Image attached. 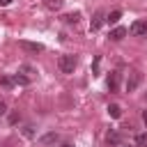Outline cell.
Masks as SVG:
<instances>
[{"label": "cell", "mask_w": 147, "mask_h": 147, "mask_svg": "<svg viewBox=\"0 0 147 147\" xmlns=\"http://www.w3.org/2000/svg\"><path fill=\"white\" fill-rule=\"evenodd\" d=\"M57 69H60L62 74H74V69H76V57H74V55H60V57H57Z\"/></svg>", "instance_id": "1"}, {"label": "cell", "mask_w": 147, "mask_h": 147, "mask_svg": "<svg viewBox=\"0 0 147 147\" xmlns=\"http://www.w3.org/2000/svg\"><path fill=\"white\" fill-rule=\"evenodd\" d=\"M18 46H21L25 53H41V51H44V46H41V44H37V41H25V39H23Z\"/></svg>", "instance_id": "2"}, {"label": "cell", "mask_w": 147, "mask_h": 147, "mask_svg": "<svg viewBox=\"0 0 147 147\" xmlns=\"http://www.w3.org/2000/svg\"><path fill=\"white\" fill-rule=\"evenodd\" d=\"M131 34L136 37H147V21H136L131 25Z\"/></svg>", "instance_id": "3"}, {"label": "cell", "mask_w": 147, "mask_h": 147, "mask_svg": "<svg viewBox=\"0 0 147 147\" xmlns=\"http://www.w3.org/2000/svg\"><path fill=\"white\" fill-rule=\"evenodd\" d=\"M119 80H122L119 71H110V76H108V90L110 92H117L119 90Z\"/></svg>", "instance_id": "4"}, {"label": "cell", "mask_w": 147, "mask_h": 147, "mask_svg": "<svg viewBox=\"0 0 147 147\" xmlns=\"http://www.w3.org/2000/svg\"><path fill=\"white\" fill-rule=\"evenodd\" d=\"M140 80H142V76H140V71H133L131 74V78L126 80V92H133L138 85H140Z\"/></svg>", "instance_id": "5"}, {"label": "cell", "mask_w": 147, "mask_h": 147, "mask_svg": "<svg viewBox=\"0 0 147 147\" xmlns=\"http://www.w3.org/2000/svg\"><path fill=\"white\" fill-rule=\"evenodd\" d=\"M124 37H126V28L119 25V28H113V30H110V39H113V41H119V39H124Z\"/></svg>", "instance_id": "6"}, {"label": "cell", "mask_w": 147, "mask_h": 147, "mask_svg": "<svg viewBox=\"0 0 147 147\" xmlns=\"http://www.w3.org/2000/svg\"><path fill=\"white\" fill-rule=\"evenodd\" d=\"M103 21H106V16H103L101 11H96L94 18H92V23H90V28H92V30H99V28L103 25Z\"/></svg>", "instance_id": "7"}, {"label": "cell", "mask_w": 147, "mask_h": 147, "mask_svg": "<svg viewBox=\"0 0 147 147\" xmlns=\"http://www.w3.org/2000/svg\"><path fill=\"white\" fill-rule=\"evenodd\" d=\"M119 18H122V11H119V9H113V11L108 14V18H106V21H108L110 25H115V23H117Z\"/></svg>", "instance_id": "8"}, {"label": "cell", "mask_w": 147, "mask_h": 147, "mask_svg": "<svg viewBox=\"0 0 147 147\" xmlns=\"http://www.w3.org/2000/svg\"><path fill=\"white\" fill-rule=\"evenodd\" d=\"M39 142L41 145H53V142H57V133H46V136H41Z\"/></svg>", "instance_id": "9"}, {"label": "cell", "mask_w": 147, "mask_h": 147, "mask_svg": "<svg viewBox=\"0 0 147 147\" xmlns=\"http://www.w3.org/2000/svg\"><path fill=\"white\" fill-rule=\"evenodd\" d=\"M44 5H46L48 9H53V11H57V9L64 5V0H44Z\"/></svg>", "instance_id": "10"}, {"label": "cell", "mask_w": 147, "mask_h": 147, "mask_svg": "<svg viewBox=\"0 0 147 147\" xmlns=\"http://www.w3.org/2000/svg\"><path fill=\"white\" fill-rule=\"evenodd\" d=\"M0 85H2L5 90H9V87H14L16 83H14V78H11V76H0Z\"/></svg>", "instance_id": "11"}, {"label": "cell", "mask_w": 147, "mask_h": 147, "mask_svg": "<svg viewBox=\"0 0 147 147\" xmlns=\"http://www.w3.org/2000/svg\"><path fill=\"white\" fill-rule=\"evenodd\" d=\"M108 115H110V117H115V119H117V117H119V115H122V108H119V106H117V103H110V106H108Z\"/></svg>", "instance_id": "12"}, {"label": "cell", "mask_w": 147, "mask_h": 147, "mask_svg": "<svg viewBox=\"0 0 147 147\" xmlns=\"http://www.w3.org/2000/svg\"><path fill=\"white\" fill-rule=\"evenodd\" d=\"M106 142H108V145H119V133H115V131L108 133V136H106Z\"/></svg>", "instance_id": "13"}, {"label": "cell", "mask_w": 147, "mask_h": 147, "mask_svg": "<svg viewBox=\"0 0 147 147\" xmlns=\"http://www.w3.org/2000/svg\"><path fill=\"white\" fill-rule=\"evenodd\" d=\"M14 83H16V85H28V83H30V78H28V76L16 74V76H14Z\"/></svg>", "instance_id": "14"}, {"label": "cell", "mask_w": 147, "mask_h": 147, "mask_svg": "<svg viewBox=\"0 0 147 147\" xmlns=\"http://www.w3.org/2000/svg\"><path fill=\"white\" fill-rule=\"evenodd\" d=\"M18 119H21V113H18V110H14V113H9V124H16Z\"/></svg>", "instance_id": "15"}, {"label": "cell", "mask_w": 147, "mask_h": 147, "mask_svg": "<svg viewBox=\"0 0 147 147\" xmlns=\"http://www.w3.org/2000/svg\"><path fill=\"white\" fill-rule=\"evenodd\" d=\"M136 142H138L140 147H147V133H140V136L136 138Z\"/></svg>", "instance_id": "16"}, {"label": "cell", "mask_w": 147, "mask_h": 147, "mask_svg": "<svg viewBox=\"0 0 147 147\" xmlns=\"http://www.w3.org/2000/svg\"><path fill=\"white\" fill-rule=\"evenodd\" d=\"M64 21H67V23H76V21H78V14H67Z\"/></svg>", "instance_id": "17"}, {"label": "cell", "mask_w": 147, "mask_h": 147, "mask_svg": "<svg viewBox=\"0 0 147 147\" xmlns=\"http://www.w3.org/2000/svg\"><path fill=\"white\" fill-rule=\"evenodd\" d=\"M21 74H30V76H32V74H34V69H32L30 64H23V67H21Z\"/></svg>", "instance_id": "18"}, {"label": "cell", "mask_w": 147, "mask_h": 147, "mask_svg": "<svg viewBox=\"0 0 147 147\" xmlns=\"http://www.w3.org/2000/svg\"><path fill=\"white\" fill-rule=\"evenodd\" d=\"M5 113H7V103H5V101H2V99H0V117H2V115H5Z\"/></svg>", "instance_id": "19"}, {"label": "cell", "mask_w": 147, "mask_h": 147, "mask_svg": "<svg viewBox=\"0 0 147 147\" xmlns=\"http://www.w3.org/2000/svg\"><path fill=\"white\" fill-rule=\"evenodd\" d=\"M23 133H25L28 138H32V133H34V131H32V126H25V129H23Z\"/></svg>", "instance_id": "20"}, {"label": "cell", "mask_w": 147, "mask_h": 147, "mask_svg": "<svg viewBox=\"0 0 147 147\" xmlns=\"http://www.w3.org/2000/svg\"><path fill=\"white\" fill-rule=\"evenodd\" d=\"M0 5H2V7H7V5H11V0H0Z\"/></svg>", "instance_id": "21"}, {"label": "cell", "mask_w": 147, "mask_h": 147, "mask_svg": "<svg viewBox=\"0 0 147 147\" xmlns=\"http://www.w3.org/2000/svg\"><path fill=\"white\" fill-rule=\"evenodd\" d=\"M142 122H145V126H147V110L142 113Z\"/></svg>", "instance_id": "22"}, {"label": "cell", "mask_w": 147, "mask_h": 147, "mask_svg": "<svg viewBox=\"0 0 147 147\" xmlns=\"http://www.w3.org/2000/svg\"><path fill=\"white\" fill-rule=\"evenodd\" d=\"M0 147H9V142H5V145H0Z\"/></svg>", "instance_id": "23"}, {"label": "cell", "mask_w": 147, "mask_h": 147, "mask_svg": "<svg viewBox=\"0 0 147 147\" xmlns=\"http://www.w3.org/2000/svg\"><path fill=\"white\" fill-rule=\"evenodd\" d=\"M62 147H71V145H62Z\"/></svg>", "instance_id": "24"}]
</instances>
